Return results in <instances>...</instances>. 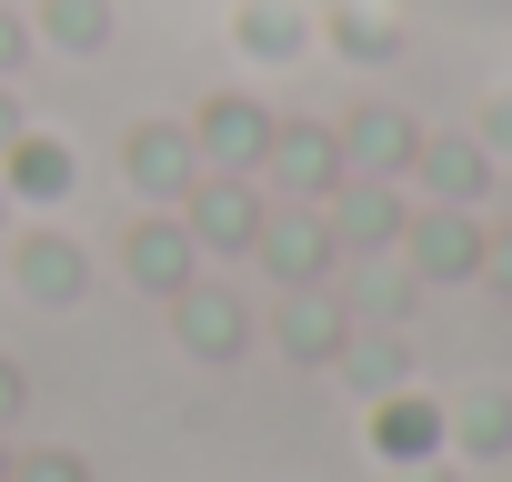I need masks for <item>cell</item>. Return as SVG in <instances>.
I'll list each match as a JSON object with an SVG mask.
<instances>
[{
	"label": "cell",
	"mask_w": 512,
	"mask_h": 482,
	"mask_svg": "<svg viewBox=\"0 0 512 482\" xmlns=\"http://www.w3.org/2000/svg\"><path fill=\"white\" fill-rule=\"evenodd\" d=\"M11 282L31 292V302H81V282H91V262H81V241H61V231H21V252H11Z\"/></svg>",
	"instance_id": "cell-1"
},
{
	"label": "cell",
	"mask_w": 512,
	"mask_h": 482,
	"mask_svg": "<svg viewBox=\"0 0 512 482\" xmlns=\"http://www.w3.org/2000/svg\"><path fill=\"white\" fill-rule=\"evenodd\" d=\"M71 181H81V161L51 131H21L11 151H0V191H11V201H71Z\"/></svg>",
	"instance_id": "cell-2"
},
{
	"label": "cell",
	"mask_w": 512,
	"mask_h": 482,
	"mask_svg": "<svg viewBox=\"0 0 512 482\" xmlns=\"http://www.w3.org/2000/svg\"><path fill=\"white\" fill-rule=\"evenodd\" d=\"M131 191H151V201H171V191H191V131H171V121H151V131H131Z\"/></svg>",
	"instance_id": "cell-3"
},
{
	"label": "cell",
	"mask_w": 512,
	"mask_h": 482,
	"mask_svg": "<svg viewBox=\"0 0 512 482\" xmlns=\"http://www.w3.org/2000/svg\"><path fill=\"white\" fill-rule=\"evenodd\" d=\"M121 262H131L141 292H191V231H181V221H141V231L121 241Z\"/></svg>",
	"instance_id": "cell-4"
},
{
	"label": "cell",
	"mask_w": 512,
	"mask_h": 482,
	"mask_svg": "<svg viewBox=\"0 0 512 482\" xmlns=\"http://www.w3.org/2000/svg\"><path fill=\"white\" fill-rule=\"evenodd\" d=\"M191 151H221V161H262L272 151V131H262V111L251 101H221V111H201V141Z\"/></svg>",
	"instance_id": "cell-5"
},
{
	"label": "cell",
	"mask_w": 512,
	"mask_h": 482,
	"mask_svg": "<svg viewBox=\"0 0 512 482\" xmlns=\"http://www.w3.org/2000/svg\"><path fill=\"white\" fill-rule=\"evenodd\" d=\"M181 342H191V352H211V362H221V352H231V342H241V312H231V302H221V292H181Z\"/></svg>",
	"instance_id": "cell-6"
},
{
	"label": "cell",
	"mask_w": 512,
	"mask_h": 482,
	"mask_svg": "<svg viewBox=\"0 0 512 482\" xmlns=\"http://www.w3.org/2000/svg\"><path fill=\"white\" fill-rule=\"evenodd\" d=\"M191 231H201V241H251V191H241V181H211V191L191 201Z\"/></svg>",
	"instance_id": "cell-7"
},
{
	"label": "cell",
	"mask_w": 512,
	"mask_h": 482,
	"mask_svg": "<svg viewBox=\"0 0 512 482\" xmlns=\"http://www.w3.org/2000/svg\"><path fill=\"white\" fill-rule=\"evenodd\" d=\"M41 31L61 51H101L111 41V11H101V0H41Z\"/></svg>",
	"instance_id": "cell-8"
},
{
	"label": "cell",
	"mask_w": 512,
	"mask_h": 482,
	"mask_svg": "<svg viewBox=\"0 0 512 482\" xmlns=\"http://www.w3.org/2000/svg\"><path fill=\"white\" fill-rule=\"evenodd\" d=\"M11 482H91V472H81V452H31V462H11Z\"/></svg>",
	"instance_id": "cell-9"
},
{
	"label": "cell",
	"mask_w": 512,
	"mask_h": 482,
	"mask_svg": "<svg viewBox=\"0 0 512 482\" xmlns=\"http://www.w3.org/2000/svg\"><path fill=\"white\" fill-rule=\"evenodd\" d=\"M312 262H322V241H312L302 221H292V231H272V272H312Z\"/></svg>",
	"instance_id": "cell-10"
},
{
	"label": "cell",
	"mask_w": 512,
	"mask_h": 482,
	"mask_svg": "<svg viewBox=\"0 0 512 482\" xmlns=\"http://www.w3.org/2000/svg\"><path fill=\"white\" fill-rule=\"evenodd\" d=\"M21 412H31V372H21V362H11V352H0V432H11V422H21Z\"/></svg>",
	"instance_id": "cell-11"
},
{
	"label": "cell",
	"mask_w": 512,
	"mask_h": 482,
	"mask_svg": "<svg viewBox=\"0 0 512 482\" xmlns=\"http://www.w3.org/2000/svg\"><path fill=\"white\" fill-rule=\"evenodd\" d=\"M21 61H31V21H21V11H0V81H11Z\"/></svg>",
	"instance_id": "cell-12"
},
{
	"label": "cell",
	"mask_w": 512,
	"mask_h": 482,
	"mask_svg": "<svg viewBox=\"0 0 512 482\" xmlns=\"http://www.w3.org/2000/svg\"><path fill=\"white\" fill-rule=\"evenodd\" d=\"M282 171H292V181H322V141L292 131V141H282Z\"/></svg>",
	"instance_id": "cell-13"
},
{
	"label": "cell",
	"mask_w": 512,
	"mask_h": 482,
	"mask_svg": "<svg viewBox=\"0 0 512 482\" xmlns=\"http://www.w3.org/2000/svg\"><path fill=\"white\" fill-rule=\"evenodd\" d=\"M21 131H31V111H21V91H0V151H11Z\"/></svg>",
	"instance_id": "cell-14"
},
{
	"label": "cell",
	"mask_w": 512,
	"mask_h": 482,
	"mask_svg": "<svg viewBox=\"0 0 512 482\" xmlns=\"http://www.w3.org/2000/svg\"><path fill=\"white\" fill-rule=\"evenodd\" d=\"M0 482H11V452H0Z\"/></svg>",
	"instance_id": "cell-15"
},
{
	"label": "cell",
	"mask_w": 512,
	"mask_h": 482,
	"mask_svg": "<svg viewBox=\"0 0 512 482\" xmlns=\"http://www.w3.org/2000/svg\"><path fill=\"white\" fill-rule=\"evenodd\" d=\"M0 221H11V191H0Z\"/></svg>",
	"instance_id": "cell-16"
}]
</instances>
